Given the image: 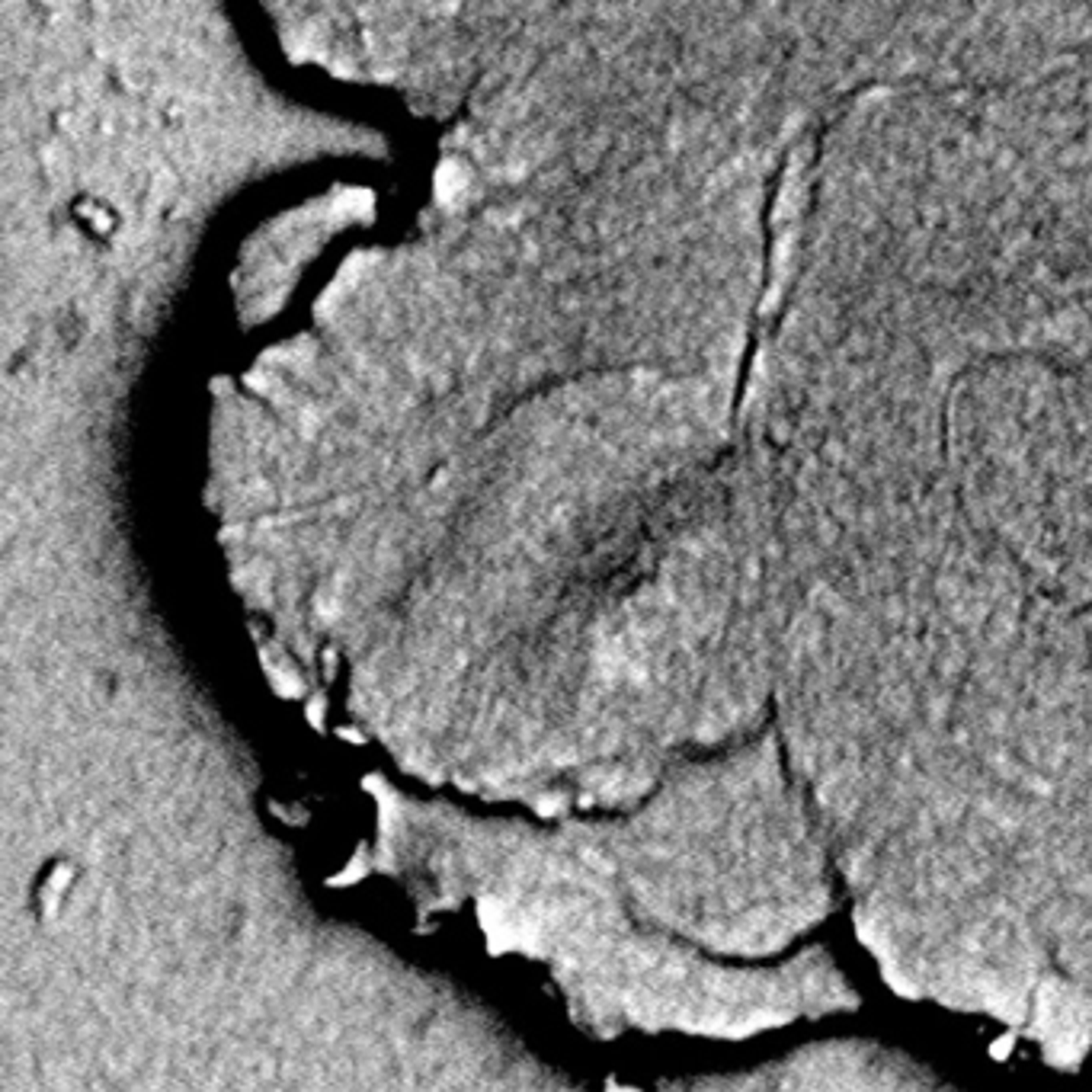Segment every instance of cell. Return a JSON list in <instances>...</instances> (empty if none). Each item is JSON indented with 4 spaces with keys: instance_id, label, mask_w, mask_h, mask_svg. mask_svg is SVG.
Here are the masks:
<instances>
[{
    "instance_id": "cell-1",
    "label": "cell",
    "mask_w": 1092,
    "mask_h": 1092,
    "mask_svg": "<svg viewBox=\"0 0 1092 1092\" xmlns=\"http://www.w3.org/2000/svg\"><path fill=\"white\" fill-rule=\"evenodd\" d=\"M42 167L55 183H67V180L74 177V154H71L67 144L51 142L42 151Z\"/></svg>"
},
{
    "instance_id": "cell-2",
    "label": "cell",
    "mask_w": 1092,
    "mask_h": 1092,
    "mask_svg": "<svg viewBox=\"0 0 1092 1092\" xmlns=\"http://www.w3.org/2000/svg\"><path fill=\"white\" fill-rule=\"evenodd\" d=\"M465 189V167L462 164H455V160H446L436 173V193L439 199H455V196Z\"/></svg>"
}]
</instances>
